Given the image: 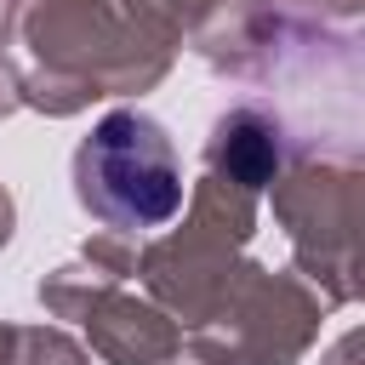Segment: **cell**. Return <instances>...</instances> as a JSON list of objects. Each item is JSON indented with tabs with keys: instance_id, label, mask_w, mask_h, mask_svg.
Listing matches in <instances>:
<instances>
[{
	"instance_id": "obj_1",
	"label": "cell",
	"mask_w": 365,
	"mask_h": 365,
	"mask_svg": "<svg viewBox=\"0 0 365 365\" xmlns=\"http://www.w3.org/2000/svg\"><path fill=\"white\" fill-rule=\"evenodd\" d=\"M80 200L114 228H160L182 211V165L160 120L114 108L74 154Z\"/></svg>"
}]
</instances>
